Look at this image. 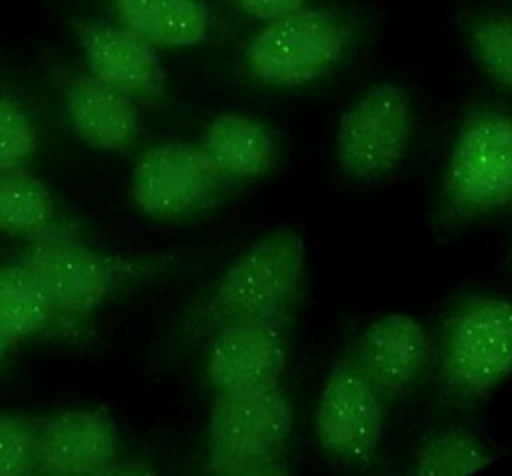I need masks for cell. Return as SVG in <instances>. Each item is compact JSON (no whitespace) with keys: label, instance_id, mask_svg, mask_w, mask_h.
<instances>
[{"label":"cell","instance_id":"21","mask_svg":"<svg viewBox=\"0 0 512 476\" xmlns=\"http://www.w3.org/2000/svg\"><path fill=\"white\" fill-rule=\"evenodd\" d=\"M38 426L20 416H0V476L36 470Z\"/></svg>","mask_w":512,"mask_h":476},{"label":"cell","instance_id":"12","mask_svg":"<svg viewBox=\"0 0 512 476\" xmlns=\"http://www.w3.org/2000/svg\"><path fill=\"white\" fill-rule=\"evenodd\" d=\"M428 350V334L416 318L388 312L368 324L352 356L384 398H396L418 380Z\"/></svg>","mask_w":512,"mask_h":476},{"label":"cell","instance_id":"13","mask_svg":"<svg viewBox=\"0 0 512 476\" xmlns=\"http://www.w3.org/2000/svg\"><path fill=\"white\" fill-rule=\"evenodd\" d=\"M80 44L88 70L128 96H156L160 70L154 46L124 26L80 24Z\"/></svg>","mask_w":512,"mask_h":476},{"label":"cell","instance_id":"20","mask_svg":"<svg viewBox=\"0 0 512 476\" xmlns=\"http://www.w3.org/2000/svg\"><path fill=\"white\" fill-rule=\"evenodd\" d=\"M472 44L484 72L512 90V18L490 16L472 30Z\"/></svg>","mask_w":512,"mask_h":476},{"label":"cell","instance_id":"7","mask_svg":"<svg viewBox=\"0 0 512 476\" xmlns=\"http://www.w3.org/2000/svg\"><path fill=\"white\" fill-rule=\"evenodd\" d=\"M384 400L354 356L340 358L324 380L314 414L322 450L344 462L370 464L380 442Z\"/></svg>","mask_w":512,"mask_h":476},{"label":"cell","instance_id":"17","mask_svg":"<svg viewBox=\"0 0 512 476\" xmlns=\"http://www.w3.org/2000/svg\"><path fill=\"white\" fill-rule=\"evenodd\" d=\"M56 322L54 308L34 274L20 260L0 266V338H32Z\"/></svg>","mask_w":512,"mask_h":476},{"label":"cell","instance_id":"8","mask_svg":"<svg viewBox=\"0 0 512 476\" xmlns=\"http://www.w3.org/2000/svg\"><path fill=\"white\" fill-rule=\"evenodd\" d=\"M292 424V406L280 384L216 392L206 428L204 470L218 462L282 450Z\"/></svg>","mask_w":512,"mask_h":476},{"label":"cell","instance_id":"23","mask_svg":"<svg viewBox=\"0 0 512 476\" xmlns=\"http://www.w3.org/2000/svg\"><path fill=\"white\" fill-rule=\"evenodd\" d=\"M286 468L288 464H286L284 452L272 450V452L236 456V458L214 464L206 472L220 474V476H278V474H284Z\"/></svg>","mask_w":512,"mask_h":476},{"label":"cell","instance_id":"3","mask_svg":"<svg viewBox=\"0 0 512 476\" xmlns=\"http://www.w3.org/2000/svg\"><path fill=\"white\" fill-rule=\"evenodd\" d=\"M304 268V240L296 230H274L248 246L222 274L202 326L216 330L236 318L280 314Z\"/></svg>","mask_w":512,"mask_h":476},{"label":"cell","instance_id":"1","mask_svg":"<svg viewBox=\"0 0 512 476\" xmlns=\"http://www.w3.org/2000/svg\"><path fill=\"white\" fill-rule=\"evenodd\" d=\"M444 386L460 396H484L512 374V300L478 294L444 322L438 352Z\"/></svg>","mask_w":512,"mask_h":476},{"label":"cell","instance_id":"24","mask_svg":"<svg viewBox=\"0 0 512 476\" xmlns=\"http://www.w3.org/2000/svg\"><path fill=\"white\" fill-rule=\"evenodd\" d=\"M232 2L246 16L260 22H268L272 18H278L282 14H288L304 6L306 0H232Z\"/></svg>","mask_w":512,"mask_h":476},{"label":"cell","instance_id":"9","mask_svg":"<svg viewBox=\"0 0 512 476\" xmlns=\"http://www.w3.org/2000/svg\"><path fill=\"white\" fill-rule=\"evenodd\" d=\"M286 332L280 314L236 318L214 330L204 374L214 392L258 390L280 384Z\"/></svg>","mask_w":512,"mask_h":476},{"label":"cell","instance_id":"5","mask_svg":"<svg viewBox=\"0 0 512 476\" xmlns=\"http://www.w3.org/2000/svg\"><path fill=\"white\" fill-rule=\"evenodd\" d=\"M20 262L42 286L60 326L92 314L126 270L124 264L102 256L56 222L30 236Z\"/></svg>","mask_w":512,"mask_h":476},{"label":"cell","instance_id":"22","mask_svg":"<svg viewBox=\"0 0 512 476\" xmlns=\"http://www.w3.org/2000/svg\"><path fill=\"white\" fill-rule=\"evenodd\" d=\"M34 150V128L28 114L0 96V170L20 166Z\"/></svg>","mask_w":512,"mask_h":476},{"label":"cell","instance_id":"14","mask_svg":"<svg viewBox=\"0 0 512 476\" xmlns=\"http://www.w3.org/2000/svg\"><path fill=\"white\" fill-rule=\"evenodd\" d=\"M66 108L76 134L96 150L126 146L136 132V106L132 96L82 74L64 88Z\"/></svg>","mask_w":512,"mask_h":476},{"label":"cell","instance_id":"6","mask_svg":"<svg viewBox=\"0 0 512 476\" xmlns=\"http://www.w3.org/2000/svg\"><path fill=\"white\" fill-rule=\"evenodd\" d=\"M410 140L408 94L392 82H382L342 114L336 130V160L348 178L376 182L404 160Z\"/></svg>","mask_w":512,"mask_h":476},{"label":"cell","instance_id":"4","mask_svg":"<svg viewBox=\"0 0 512 476\" xmlns=\"http://www.w3.org/2000/svg\"><path fill=\"white\" fill-rule=\"evenodd\" d=\"M444 196L452 212L478 216L512 202V116L500 110L468 112L454 136Z\"/></svg>","mask_w":512,"mask_h":476},{"label":"cell","instance_id":"25","mask_svg":"<svg viewBox=\"0 0 512 476\" xmlns=\"http://www.w3.org/2000/svg\"><path fill=\"white\" fill-rule=\"evenodd\" d=\"M6 346H8V342H6L4 338H0V358H2L4 352H6Z\"/></svg>","mask_w":512,"mask_h":476},{"label":"cell","instance_id":"10","mask_svg":"<svg viewBox=\"0 0 512 476\" xmlns=\"http://www.w3.org/2000/svg\"><path fill=\"white\" fill-rule=\"evenodd\" d=\"M222 180L200 144L160 142L136 164L132 196L150 216L178 218L214 200Z\"/></svg>","mask_w":512,"mask_h":476},{"label":"cell","instance_id":"19","mask_svg":"<svg viewBox=\"0 0 512 476\" xmlns=\"http://www.w3.org/2000/svg\"><path fill=\"white\" fill-rule=\"evenodd\" d=\"M490 462L492 456L476 436L462 430H446L422 444L412 472L418 476H464Z\"/></svg>","mask_w":512,"mask_h":476},{"label":"cell","instance_id":"11","mask_svg":"<svg viewBox=\"0 0 512 476\" xmlns=\"http://www.w3.org/2000/svg\"><path fill=\"white\" fill-rule=\"evenodd\" d=\"M120 448L112 418L96 410H68L38 426L36 470L50 476H88L108 470Z\"/></svg>","mask_w":512,"mask_h":476},{"label":"cell","instance_id":"2","mask_svg":"<svg viewBox=\"0 0 512 476\" xmlns=\"http://www.w3.org/2000/svg\"><path fill=\"white\" fill-rule=\"evenodd\" d=\"M348 46V30L334 10L300 6L264 22L252 36L250 74L270 86H302L330 74Z\"/></svg>","mask_w":512,"mask_h":476},{"label":"cell","instance_id":"18","mask_svg":"<svg viewBox=\"0 0 512 476\" xmlns=\"http://www.w3.org/2000/svg\"><path fill=\"white\" fill-rule=\"evenodd\" d=\"M56 202L50 190L28 170H0V232L34 236L54 222Z\"/></svg>","mask_w":512,"mask_h":476},{"label":"cell","instance_id":"16","mask_svg":"<svg viewBox=\"0 0 512 476\" xmlns=\"http://www.w3.org/2000/svg\"><path fill=\"white\" fill-rule=\"evenodd\" d=\"M114 10L120 26L162 48L194 46L208 28L200 0H114Z\"/></svg>","mask_w":512,"mask_h":476},{"label":"cell","instance_id":"15","mask_svg":"<svg viewBox=\"0 0 512 476\" xmlns=\"http://www.w3.org/2000/svg\"><path fill=\"white\" fill-rule=\"evenodd\" d=\"M200 148L222 182H250L274 162V140L256 118L240 112L216 116L204 130Z\"/></svg>","mask_w":512,"mask_h":476}]
</instances>
